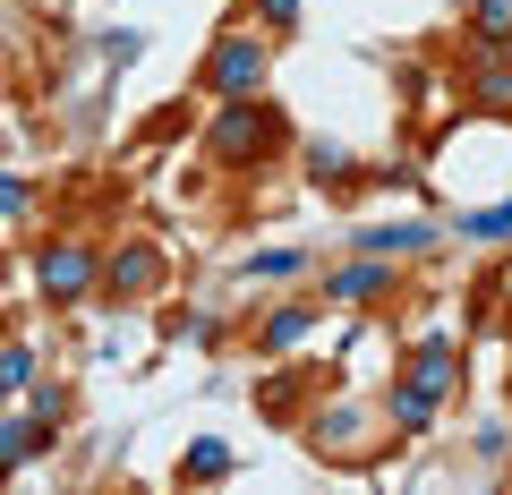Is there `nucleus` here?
Returning a JSON list of instances; mask_svg holds the SVG:
<instances>
[{"label": "nucleus", "instance_id": "f257e3e1", "mask_svg": "<svg viewBox=\"0 0 512 495\" xmlns=\"http://www.w3.org/2000/svg\"><path fill=\"white\" fill-rule=\"evenodd\" d=\"M274 146H282V111L265 103V94H231V103H222V120H205V154H214L222 171L265 163Z\"/></svg>", "mask_w": 512, "mask_h": 495}, {"label": "nucleus", "instance_id": "f03ea898", "mask_svg": "<svg viewBox=\"0 0 512 495\" xmlns=\"http://www.w3.org/2000/svg\"><path fill=\"white\" fill-rule=\"evenodd\" d=\"M453 376H461V350L444 342V333H427V342L410 350V376L393 385V427H402V436H419V427L436 419V402L453 393Z\"/></svg>", "mask_w": 512, "mask_h": 495}, {"label": "nucleus", "instance_id": "7ed1b4c3", "mask_svg": "<svg viewBox=\"0 0 512 495\" xmlns=\"http://www.w3.org/2000/svg\"><path fill=\"white\" fill-rule=\"evenodd\" d=\"M265 35H248V26H231V35L214 43V60H205V86L231 103V94H265Z\"/></svg>", "mask_w": 512, "mask_h": 495}, {"label": "nucleus", "instance_id": "20e7f679", "mask_svg": "<svg viewBox=\"0 0 512 495\" xmlns=\"http://www.w3.org/2000/svg\"><path fill=\"white\" fill-rule=\"evenodd\" d=\"M35 282H43V299H60V308H69V299H86L94 282H103V257H94L86 239H52V248L35 257Z\"/></svg>", "mask_w": 512, "mask_h": 495}, {"label": "nucleus", "instance_id": "39448f33", "mask_svg": "<svg viewBox=\"0 0 512 495\" xmlns=\"http://www.w3.org/2000/svg\"><path fill=\"white\" fill-rule=\"evenodd\" d=\"M154 282H163V257H154L146 239H128V248H111V257H103V291L111 299H146Z\"/></svg>", "mask_w": 512, "mask_h": 495}, {"label": "nucleus", "instance_id": "423d86ee", "mask_svg": "<svg viewBox=\"0 0 512 495\" xmlns=\"http://www.w3.org/2000/svg\"><path fill=\"white\" fill-rule=\"evenodd\" d=\"M376 291H393V257H376V248H359L350 265L325 274V299H376Z\"/></svg>", "mask_w": 512, "mask_h": 495}, {"label": "nucleus", "instance_id": "0eeeda50", "mask_svg": "<svg viewBox=\"0 0 512 495\" xmlns=\"http://www.w3.org/2000/svg\"><path fill=\"white\" fill-rule=\"evenodd\" d=\"M359 248H376V257H419V248H436V222H367Z\"/></svg>", "mask_w": 512, "mask_h": 495}, {"label": "nucleus", "instance_id": "6e6552de", "mask_svg": "<svg viewBox=\"0 0 512 495\" xmlns=\"http://www.w3.org/2000/svg\"><path fill=\"white\" fill-rule=\"evenodd\" d=\"M43 444H52V419H9L0 427V470H18L26 453H43Z\"/></svg>", "mask_w": 512, "mask_h": 495}, {"label": "nucleus", "instance_id": "1a4fd4ad", "mask_svg": "<svg viewBox=\"0 0 512 495\" xmlns=\"http://www.w3.org/2000/svg\"><path fill=\"white\" fill-rule=\"evenodd\" d=\"M18 393H35V350L0 342V402H18Z\"/></svg>", "mask_w": 512, "mask_h": 495}, {"label": "nucleus", "instance_id": "9d476101", "mask_svg": "<svg viewBox=\"0 0 512 495\" xmlns=\"http://www.w3.org/2000/svg\"><path fill=\"white\" fill-rule=\"evenodd\" d=\"M180 470L214 487V478H231V444H222V436H197V444H188V461H180Z\"/></svg>", "mask_w": 512, "mask_h": 495}, {"label": "nucleus", "instance_id": "9b49d317", "mask_svg": "<svg viewBox=\"0 0 512 495\" xmlns=\"http://www.w3.org/2000/svg\"><path fill=\"white\" fill-rule=\"evenodd\" d=\"M470 69H478V103H487V111H512V69H504V60L470 52Z\"/></svg>", "mask_w": 512, "mask_h": 495}, {"label": "nucleus", "instance_id": "f8f14e48", "mask_svg": "<svg viewBox=\"0 0 512 495\" xmlns=\"http://www.w3.org/2000/svg\"><path fill=\"white\" fill-rule=\"evenodd\" d=\"M299 274H308L299 248H265V257H248V282H299Z\"/></svg>", "mask_w": 512, "mask_h": 495}, {"label": "nucleus", "instance_id": "ddd939ff", "mask_svg": "<svg viewBox=\"0 0 512 495\" xmlns=\"http://www.w3.org/2000/svg\"><path fill=\"white\" fill-rule=\"evenodd\" d=\"M308 325H316L308 308H274V316H265V350H299V342H308Z\"/></svg>", "mask_w": 512, "mask_h": 495}, {"label": "nucleus", "instance_id": "4468645a", "mask_svg": "<svg viewBox=\"0 0 512 495\" xmlns=\"http://www.w3.org/2000/svg\"><path fill=\"white\" fill-rule=\"evenodd\" d=\"M512 231V197L504 205H478V214H461V239H504Z\"/></svg>", "mask_w": 512, "mask_h": 495}, {"label": "nucleus", "instance_id": "2eb2a0df", "mask_svg": "<svg viewBox=\"0 0 512 495\" xmlns=\"http://www.w3.org/2000/svg\"><path fill=\"white\" fill-rule=\"evenodd\" d=\"M470 26H478V35H504V26H512V0H470Z\"/></svg>", "mask_w": 512, "mask_h": 495}, {"label": "nucleus", "instance_id": "dca6fc26", "mask_svg": "<svg viewBox=\"0 0 512 495\" xmlns=\"http://www.w3.org/2000/svg\"><path fill=\"white\" fill-rule=\"evenodd\" d=\"M256 18H265V26L282 35V26H299V0H256Z\"/></svg>", "mask_w": 512, "mask_h": 495}, {"label": "nucleus", "instance_id": "f3484780", "mask_svg": "<svg viewBox=\"0 0 512 495\" xmlns=\"http://www.w3.org/2000/svg\"><path fill=\"white\" fill-rule=\"evenodd\" d=\"M308 163H316V180H342V171H350V154H342V146H316Z\"/></svg>", "mask_w": 512, "mask_h": 495}, {"label": "nucleus", "instance_id": "a211bd4d", "mask_svg": "<svg viewBox=\"0 0 512 495\" xmlns=\"http://www.w3.org/2000/svg\"><path fill=\"white\" fill-rule=\"evenodd\" d=\"M0 214H26V180H9V171H0Z\"/></svg>", "mask_w": 512, "mask_h": 495}, {"label": "nucleus", "instance_id": "6ab92c4d", "mask_svg": "<svg viewBox=\"0 0 512 495\" xmlns=\"http://www.w3.org/2000/svg\"><path fill=\"white\" fill-rule=\"evenodd\" d=\"M495 60H504V69H512V26H504V35H495Z\"/></svg>", "mask_w": 512, "mask_h": 495}]
</instances>
